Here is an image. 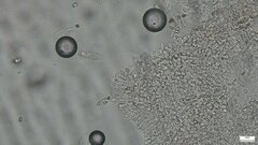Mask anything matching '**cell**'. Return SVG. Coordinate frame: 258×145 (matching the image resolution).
I'll use <instances>...</instances> for the list:
<instances>
[{
    "label": "cell",
    "mask_w": 258,
    "mask_h": 145,
    "mask_svg": "<svg viewBox=\"0 0 258 145\" xmlns=\"http://www.w3.org/2000/svg\"><path fill=\"white\" fill-rule=\"evenodd\" d=\"M144 27L152 32L163 30L167 24L166 14L159 9H150L143 16Z\"/></svg>",
    "instance_id": "1"
},
{
    "label": "cell",
    "mask_w": 258,
    "mask_h": 145,
    "mask_svg": "<svg viewBox=\"0 0 258 145\" xmlns=\"http://www.w3.org/2000/svg\"><path fill=\"white\" fill-rule=\"evenodd\" d=\"M78 50L77 42L71 37H62L56 43V52L63 58L72 57Z\"/></svg>",
    "instance_id": "2"
},
{
    "label": "cell",
    "mask_w": 258,
    "mask_h": 145,
    "mask_svg": "<svg viewBox=\"0 0 258 145\" xmlns=\"http://www.w3.org/2000/svg\"><path fill=\"white\" fill-rule=\"evenodd\" d=\"M90 140L93 144H102L104 141V135L99 131H95L92 133Z\"/></svg>",
    "instance_id": "3"
}]
</instances>
